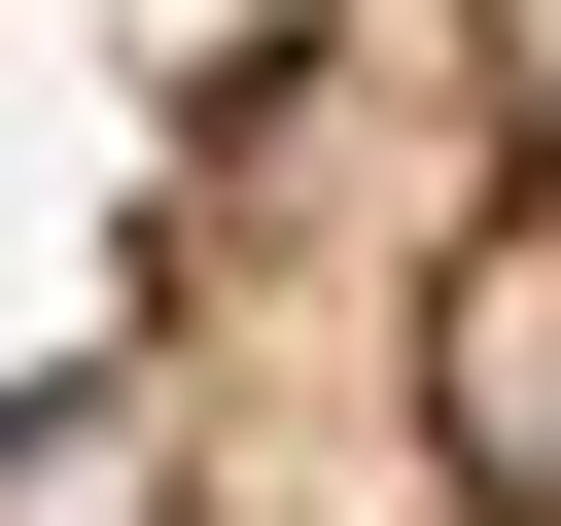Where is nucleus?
I'll list each match as a JSON object with an SVG mask.
<instances>
[{"label":"nucleus","instance_id":"f257e3e1","mask_svg":"<svg viewBox=\"0 0 561 526\" xmlns=\"http://www.w3.org/2000/svg\"><path fill=\"white\" fill-rule=\"evenodd\" d=\"M0 526H561V0H0Z\"/></svg>","mask_w":561,"mask_h":526}]
</instances>
